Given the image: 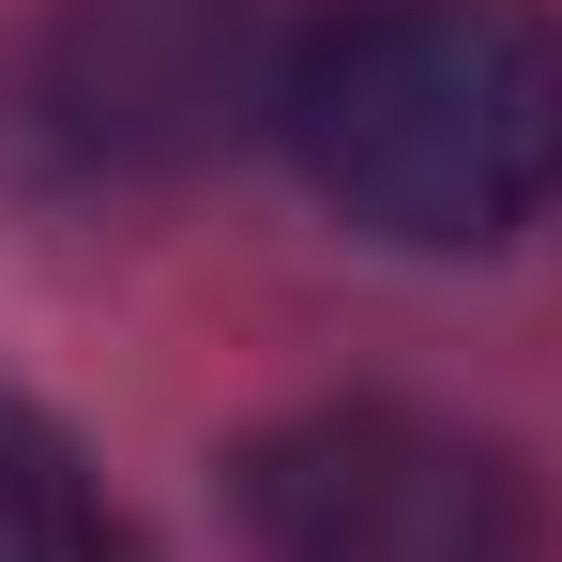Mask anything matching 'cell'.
Instances as JSON below:
<instances>
[{
    "mask_svg": "<svg viewBox=\"0 0 562 562\" xmlns=\"http://www.w3.org/2000/svg\"><path fill=\"white\" fill-rule=\"evenodd\" d=\"M274 137L380 244H517L562 198V15L548 0H319Z\"/></svg>",
    "mask_w": 562,
    "mask_h": 562,
    "instance_id": "cell-1",
    "label": "cell"
},
{
    "mask_svg": "<svg viewBox=\"0 0 562 562\" xmlns=\"http://www.w3.org/2000/svg\"><path fill=\"white\" fill-rule=\"evenodd\" d=\"M259 562H548V486L441 411H304L244 457Z\"/></svg>",
    "mask_w": 562,
    "mask_h": 562,
    "instance_id": "cell-2",
    "label": "cell"
},
{
    "mask_svg": "<svg viewBox=\"0 0 562 562\" xmlns=\"http://www.w3.org/2000/svg\"><path fill=\"white\" fill-rule=\"evenodd\" d=\"M304 15L319 0H61L31 106L77 168H183L213 137L274 122Z\"/></svg>",
    "mask_w": 562,
    "mask_h": 562,
    "instance_id": "cell-3",
    "label": "cell"
},
{
    "mask_svg": "<svg viewBox=\"0 0 562 562\" xmlns=\"http://www.w3.org/2000/svg\"><path fill=\"white\" fill-rule=\"evenodd\" d=\"M0 562H137L122 548V517H92V486H77V457L0 395Z\"/></svg>",
    "mask_w": 562,
    "mask_h": 562,
    "instance_id": "cell-4",
    "label": "cell"
}]
</instances>
